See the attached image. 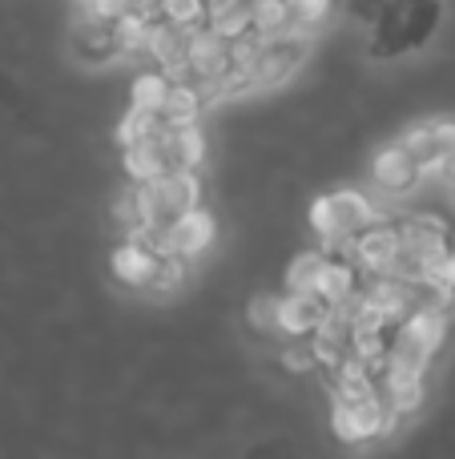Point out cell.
<instances>
[{"label":"cell","mask_w":455,"mask_h":459,"mask_svg":"<svg viewBox=\"0 0 455 459\" xmlns=\"http://www.w3.org/2000/svg\"><path fill=\"white\" fill-rule=\"evenodd\" d=\"M145 37H150V21L137 13H121L113 21V40H117L121 56H145Z\"/></svg>","instance_id":"ac0fdd59"},{"label":"cell","mask_w":455,"mask_h":459,"mask_svg":"<svg viewBox=\"0 0 455 459\" xmlns=\"http://www.w3.org/2000/svg\"><path fill=\"white\" fill-rule=\"evenodd\" d=\"M448 190H451V194H455V178H451V182H448Z\"/></svg>","instance_id":"83f0119b"},{"label":"cell","mask_w":455,"mask_h":459,"mask_svg":"<svg viewBox=\"0 0 455 459\" xmlns=\"http://www.w3.org/2000/svg\"><path fill=\"white\" fill-rule=\"evenodd\" d=\"M150 137H166V121H161L158 109H145V105H129V113L117 126V142H150Z\"/></svg>","instance_id":"9a60e30c"},{"label":"cell","mask_w":455,"mask_h":459,"mask_svg":"<svg viewBox=\"0 0 455 459\" xmlns=\"http://www.w3.org/2000/svg\"><path fill=\"white\" fill-rule=\"evenodd\" d=\"M287 8H290V29L298 32H314L331 16V0H287Z\"/></svg>","instance_id":"7402d4cb"},{"label":"cell","mask_w":455,"mask_h":459,"mask_svg":"<svg viewBox=\"0 0 455 459\" xmlns=\"http://www.w3.org/2000/svg\"><path fill=\"white\" fill-rule=\"evenodd\" d=\"M279 299L282 294H258L246 307V323L254 331H279Z\"/></svg>","instance_id":"cb8c5ba5"},{"label":"cell","mask_w":455,"mask_h":459,"mask_svg":"<svg viewBox=\"0 0 455 459\" xmlns=\"http://www.w3.org/2000/svg\"><path fill=\"white\" fill-rule=\"evenodd\" d=\"M230 65V40L218 37L214 29H193L190 45H185V73H193L198 81H214L218 73Z\"/></svg>","instance_id":"8992f818"},{"label":"cell","mask_w":455,"mask_h":459,"mask_svg":"<svg viewBox=\"0 0 455 459\" xmlns=\"http://www.w3.org/2000/svg\"><path fill=\"white\" fill-rule=\"evenodd\" d=\"M371 178H375L379 190L403 194V190H411V186H416L424 174H419L416 158H411V153L395 142V145H387V150L375 153V161H371Z\"/></svg>","instance_id":"9c48e42d"},{"label":"cell","mask_w":455,"mask_h":459,"mask_svg":"<svg viewBox=\"0 0 455 459\" xmlns=\"http://www.w3.org/2000/svg\"><path fill=\"white\" fill-rule=\"evenodd\" d=\"M399 415L379 399V391H367V395H335V407H331V431H335L343 444H371V439L387 436L395 428Z\"/></svg>","instance_id":"7a4b0ae2"},{"label":"cell","mask_w":455,"mask_h":459,"mask_svg":"<svg viewBox=\"0 0 455 459\" xmlns=\"http://www.w3.org/2000/svg\"><path fill=\"white\" fill-rule=\"evenodd\" d=\"M399 254V226L391 222H371L363 226L359 234H355V258H359L363 270H371V274H379V270H387V262Z\"/></svg>","instance_id":"ba28073f"},{"label":"cell","mask_w":455,"mask_h":459,"mask_svg":"<svg viewBox=\"0 0 455 459\" xmlns=\"http://www.w3.org/2000/svg\"><path fill=\"white\" fill-rule=\"evenodd\" d=\"M311 230L327 242V250L331 246H339V242H347V238H355L363 226H371L375 222V206H371V198L367 194H359V190H335V194H322L319 202L311 206Z\"/></svg>","instance_id":"6da1fadb"},{"label":"cell","mask_w":455,"mask_h":459,"mask_svg":"<svg viewBox=\"0 0 455 459\" xmlns=\"http://www.w3.org/2000/svg\"><path fill=\"white\" fill-rule=\"evenodd\" d=\"M185 45H190V32L169 24L166 16L150 21V37H145V56L166 73L169 81H182L185 73Z\"/></svg>","instance_id":"277c9868"},{"label":"cell","mask_w":455,"mask_h":459,"mask_svg":"<svg viewBox=\"0 0 455 459\" xmlns=\"http://www.w3.org/2000/svg\"><path fill=\"white\" fill-rule=\"evenodd\" d=\"M81 8H85L89 21H105V24H113L121 13H129V0H81Z\"/></svg>","instance_id":"d4e9b609"},{"label":"cell","mask_w":455,"mask_h":459,"mask_svg":"<svg viewBox=\"0 0 455 459\" xmlns=\"http://www.w3.org/2000/svg\"><path fill=\"white\" fill-rule=\"evenodd\" d=\"M282 367H287V371H295V375H306V371H311V367H314L311 347H306V351H298V347L282 351Z\"/></svg>","instance_id":"484cf974"},{"label":"cell","mask_w":455,"mask_h":459,"mask_svg":"<svg viewBox=\"0 0 455 459\" xmlns=\"http://www.w3.org/2000/svg\"><path fill=\"white\" fill-rule=\"evenodd\" d=\"M399 250L408 254L416 266H424V274H427V266L448 250V230H443V222H435L432 214L408 218V222L399 226Z\"/></svg>","instance_id":"5b68a950"},{"label":"cell","mask_w":455,"mask_h":459,"mask_svg":"<svg viewBox=\"0 0 455 459\" xmlns=\"http://www.w3.org/2000/svg\"><path fill=\"white\" fill-rule=\"evenodd\" d=\"M166 242H169V254L198 258V254L214 242V214H210V210H202V206L177 214L174 222L166 226Z\"/></svg>","instance_id":"52a82bcc"},{"label":"cell","mask_w":455,"mask_h":459,"mask_svg":"<svg viewBox=\"0 0 455 459\" xmlns=\"http://www.w3.org/2000/svg\"><path fill=\"white\" fill-rule=\"evenodd\" d=\"M182 282H185V258H182V254H158L153 274H150V286H145V290L174 294V290H182Z\"/></svg>","instance_id":"d6986e66"},{"label":"cell","mask_w":455,"mask_h":459,"mask_svg":"<svg viewBox=\"0 0 455 459\" xmlns=\"http://www.w3.org/2000/svg\"><path fill=\"white\" fill-rule=\"evenodd\" d=\"M206 29L234 40L250 29V0H206Z\"/></svg>","instance_id":"5bb4252c"},{"label":"cell","mask_w":455,"mask_h":459,"mask_svg":"<svg viewBox=\"0 0 455 459\" xmlns=\"http://www.w3.org/2000/svg\"><path fill=\"white\" fill-rule=\"evenodd\" d=\"M166 153L174 169H198L206 161V134L198 129V121L190 126H169L166 129Z\"/></svg>","instance_id":"7c38bea8"},{"label":"cell","mask_w":455,"mask_h":459,"mask_svg":"<svg viewBox=\"0 0 455 459\" xmlns=\"http://www.w3.org/2000/svg\"><path fill=\"white\" fill-rule=\"evenodd\" d=\"M129 13L145 16V21H158V16H161V0H129Z\"/></svg>","instance_id":"4316f807"},{"label":"cell","mask_w":455,"mask_h":459,"mask_svg":"<svg viewBox=\"0 0 455 459\" xmlns=\"http://www.w3.org/2000/svg\"><path fill=\"white\" fill-rule=\"evenodd\" d=\"M250 29L262 32V37H282V32H290L287 0H250Z\"/></svg>","instance_id":"e0dca14e"},{"label":"cell","mask_w":455,"mask_h":459,"mask_svg":"<svg viewBox=\"0 0 455 459\" xmlns=\"http://www.w3.org/2000/svg\"><path fill=\"white\" fill-rule=\"evenodd\" d=\"M121 166H125L129 182H153V178L169 174V153H166V137H150V142H129L121 153Z\"/></svg>","instance_id":"30bf717a"},{"label":"cell","mask_w":455,"mask_h":459,"mask_svg":"<svg viewBox=\"0 0 455 459\" xmlns=\"http://www.w3.org/2000/svg\"><path fill=\"white\" fill-rule=\"evenodd\" d=\"M355 286H359V270H355L351 262L331 258V254H327V262H322V274H319V286H314V294H322L327 302H335V299H343V294H351Z\"/></svg>","instance_id":"2e32d148"},{"label":"cell","mask_w":455,"mask_h":459,"mask_svg":"<svg viewBox=\"0 0 455 459\" xmlns=\"http://www.w3.org/2000/svg\"><path fill=\"white\" fill-rule=\"evenodd\" d=\"M322 262H327V250H306L298 254L287 266V290H314L322 274Z\"/></svg>","instance_id":"ffe728a7"},{"label":"cell","mask_w":455,"mask_h":459,"mask_svg":"<svg viewBox=\"0 0 455 459\" xmlns=\"http://www.w3.org/2000/svg\"><path fill=\"white\" fill-rule=\"evenodd\" d=\"M161 16L177 29L193 32L206 24V0H161Z\"/></svg>","instance_id":"44dd1931"},{"label":"cell","mask_w":455,"mask_h":459,"mask_svg":"<svg viewBox=\"0 0 455 459\" xmlns=\"http://www.w3.org/2000/svg\"><path fill=\"white\" fill-rule=\"evenodd\" d=\"M331 302L314 290H287L279 299V331L290 334V339H306L322 326Z\"/></svg>","instance_id":"3957f363"},{"label":"cell","mask_w":455,"mask_h":459,"mask_svg":"<svg viewBox=\"0 0 455 459\" xmlns=\"http://www.w3.org/2000/svg\"><path fill=\"white\" fill-rule=\"evenodd\" d=\"M169 77L166 73H142L129 89V105H145V109H161V97H166Z\"/></svg>","instance_id":"603a6c76"},{"label":"cell","mask_w":455,"mask_h":459,"mask_svg":"<svg viewBox=\"0 0 455 459\" xmlns=\"http://www.w3.org/2000/svg\"><path fill=\"white\" fill-rule=\"evenodd\" d=\"M202 105L206 101H202L198 85H190V81H169L158 113H161V121H166V129L169 126H190V121H198Z\"/></svg>","instance_id":"4fadbf2b"},{"label":"cell","mask_w":455,"mask_h":459,"mask_svg":"<svg viewBox=\"0 0 455 459\" xmlns=\"http://www.w3.org/2000/svg\"><path fill=\"white\" fill-rule=\"evenodd\" d=\"M153 262H158V254H150L142 242H121L117 250L109 254V270L113 278H117L121 286H133V290H145L150 286V274H153Z\"/></svg>","instance_id":"8fae6325"}]
</instances>
